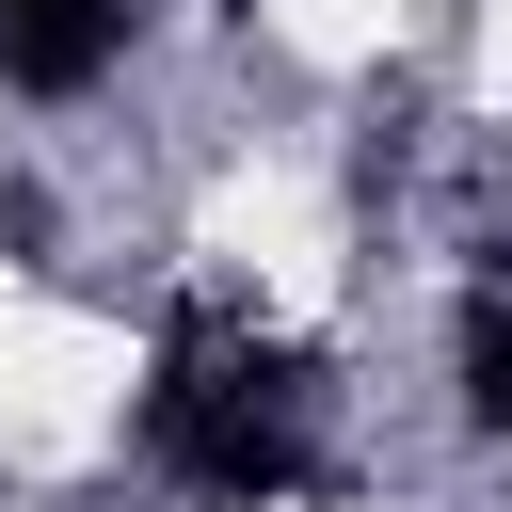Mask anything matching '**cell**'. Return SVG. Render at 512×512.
<instances>
[{"label":"cell","instance_id":"6da1fadb","mask_svg":"<svg viewBox=\"0 0 512 512\" xmlns=\"http://www.w3.org/2000/svg\"><path fill=\"white\" fill-rule=\"evenodd\" d=\"M144 448L192 480V496H304V368L208 304L160 320V368H144Z\"/></svg>","mask_w":512,"mask_h":512},{"label":"cell","instance_id":"7a4b0ae2","mask_svg":"<svg viewBox=\"0 0 512 512\" xmlns=\"http://www.w3.org/2000/svg\"><path fill=\"white\" fill-rule=\"evenodd\" d=\"M128 48V0H0V80L16 96H80Z\"/></svg>","mask_w":512,"mask_h":512},{"label":"cell","instance_id":"3957f363","mask_svg":"<svg viewBox=\"0 0 512 512\" xmlns=\"http://www.w3.org/2000/svg\"><path fill=\"white\" fill-rule=\"evenodd\" d=\"M464 400L512 432V304H480V320H464Z\"/></svg>","mask_w":512,"mask_h":512}]
</instances>
